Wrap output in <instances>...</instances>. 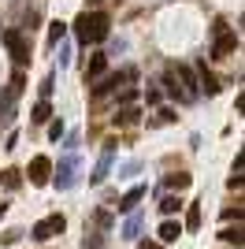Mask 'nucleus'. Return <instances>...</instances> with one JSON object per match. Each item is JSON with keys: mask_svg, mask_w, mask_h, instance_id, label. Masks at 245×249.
<instances>
[{"mask_svg": "<svg viewBox=\"0 0 245 249\" xmlns=\"http://www.w3.org/2000/svg\"><path fill=\"white\" fill-rule=\"evenodd\" d=\"M175 119H178V115H175V108H160L153 123H156V126H163V123H175Z\"/></svg>", "mask_w": 245, "mask_h": 249, "instance_id": "22", "label": "nucleus"}, {"mask_svg": "<svg viewBox=\"0 0 245 249\" xmlns=\"http://www.w3.org/2000/svg\"><path fill=\"white\" fill-rule=\"evenodd\" d=\"M52 86H56V74H49L45 82H41V101H49V93H52Z\"/></svg>", "mask_w": 245, "mask_h": 249, "instance_id": "25", "label": "nucleus"}, {"mask_svg": "<svg viewBox=\"0 0 245 249\" xmlns=\"http://www.w3.org/2000/svg\"><path fill=\"white\" fill-rule=\"evenodd\" d=\"M160 212H163V216H175V212H182V201H178V194H175V197L167 194V197L160 201Z\"/></svg>", "mask_w": 245, "mask_h": 249, "instance_id": "17", "label": "nucleus"}, {"mask_svg": "<svg viewBox=\"0 0 245 249\" xmlns=\"http://www.w3.org/2000/svg\"><path fill=\"white\" fill-rule=\"evenodd\" d=\"M134 97H138V89H122V93H119V104H130Z\"/></svg>", "mask_w": 245, "mask_h": 249, "instance_id": "29", "label": "nucleus"}, {"mask_svg": "<svg viewBox=\"0 0 245 249\" xmlns=\"http://www.w3.org/2000/svg\"><path fill=\"white\" fill-rule=\"evenodd\" d=\"M112 160H115V142H104V149H101V160H97V167H93V186H101L104 178L112 175Z\"/></svg>", "mask_w": 245, "mask_h": 249, "instance_id": "5", "label": "nucleus"}, {"mask_svg": "<svg viewBox=\"0 0 245 249\" xmlns=\"http://www.w3.org/2000/svg\"><path fill=\"white\" fill-rule=\"evenodd\" d=\"M86 249H108L104 234H89V238H86Z\"/></svg>", "mask_w": 245, "mask_h": 249, "instance_id": "24", "label": "nucleus"}, {"mask_svg": "<svg viewBox=\"0 0 245 249\" xmlns=\"http://www.w3.org/2000/svg\"><path fill=\"white\" fill-rule=\"evenodd\" d=\"M26 175H30L34 186H49V182H52V160H49V156H34Z\"/></svg>", "mask_w": 245, "mask_h": 249, "instance_id": "7", "label": "nucleus"}, {"mask_svg": "<svg viewBox=\"0 0 245 249\" xmlns=\"http://www.w3.org/2000/svg\"><path fill=\"white\" fill-rule=\"evenodd\" d=\"M115 123H119V126H130V123H138V112H134V108H122Z\"/></svg>", "mask_w": 245, "mask_h": 249, "instance_id": "23", "label": "nucleus"}, {"mask_svg": "<svg viewBox=\"0 0 245 249\" xmlns=\"http://www.w3.org/2000/svg\"><path fill=\"white\" fill-rule=\"evenodd\" d=\"M108 26H112L108 11H82L78 19H74V37L82 45H97V41L108 37Z\"/></svg>", "mask_w": 245, "mask_h": 249, "instance_id": "1", "label": "nucleus"}, {"mask_svg": "<svg viewBox=\"0 0 245 249\" xmlns=\"http://www.w3.org/2000/svg\"><path fill=\"white\" fill-rule=\"evenodd\" d=\"M175 67V78H178V86H182V93H186V101H193L201 89H197V74H193V67H186V63H171Z\"/></svg>", "mask_w": 245, "mask_h": 249, "instance_id": "9", "label": "nucleus"}, {"mask_svg": "<svg viewBox=\"0 0 245 249\" xmlns=\"http://www.w3.org/2000/svg\"><path fill=\"white\" fill-rule=\"evenodd\" d=\"M238 34L234 30H223V34H215V45H212V60H227L230 52H238Z\"/></svg>", "mask_w": 245, "mask_h": 249, "instance_id": "8", "label": "nucleus"}, {"mask_svg": "<svg viewBox=\"0 0 245 249\" xmlns=\"http://www.w3.org/2000/svg\"><path fill=\"white\" fill-rule=\"evenodd\" d=\"M141 201H145V186H134V190H126V194H122V201H119V205H115V208L130 216V212H134V208H138V205H141Z\"/></svg>", "mask_w": 245, "mask_h": 249, "instance_id": "10", "label": "nucleus"}, {"mask_svg": "<svg viewBox=\"0 0 245 249\" xmlns=\"http://www.w3.org/2000/svg\"><path fill=\"white\" fill-rule=\"evenodd\" d=\"M49 115H52V104H49V101H37L30 119H34V123H49Z\"/></svg>", "mask_w": 245, "mask_h": 249, "instance_id": "16", "label": "nucleus"}, {"mask_svg": "<svg viewBox=\"0 0 245 249\" xmlns=\"http://www.w3.org/2000/svg\"><path fill=\"white\" fill-rule=\"evenodd\" d=\"M190 182H193V175H186V171H175V175H167V178H163V186H167V190H175V194H178V190H186Z\"/></svg>", "mask_w": 245, "mask_h": 249, "instance_id": "15", "label": "nucleus"}, {"mask_svg": "<svg viewBox=\"0 0 245 249\" xmlns=\"http://www.w3.org/2000/svg\"><path fill=\"white\" fill-rule=\"evenodd\" d=\"M182 208H186V227L197 231L201 227V205H182Z\"/></svg>", "mask_w": 245, "mask_h": 249, "instance_id": "18", "label": "nucleus"}, {"mask_svg": "<svg viewBox=\"0 0 245 249\" xmlns=\"http://www.w3.org/2000/svg\"><path fill=\"white\" fill-rule=\"evenodd\" d=\"M4 49L11 52L15 67L30 63V41H26V34H22V30H4Z\"/></svg>", "mask_w": 245, "mask_h": 249, "instance_id": "2", "label": "nucleus"}, {"mask_svg": "<svg viewBox=\"0 0 245 249\" xmlns=\"http://www.w3.org/2000/svg\"><path fill=\"white\" fill-rule=\"evenodd\" d=\"M163 89H167V97H175V101H186L182 86H178V78H175V67H167V71H163Z\"/></svg>", "mask_w": 245, "mask_h": 249, "instance_id": "13", "label": "nucleus"}, {"mask_svg": "<svg viewBox=\"0 0 245 249\" xmlns=\"http://www.w3.org/2000/svg\"><path fill=\"white\" fill-rule=\"evenodd\" d=\"M138 231H141V216H130L126 223H122V238H138Z\"/></svg>", "mask_w": 245, "mask_h": 249, "instance_id": "19", "label": "nucleus"}, {"mask_svg": "<svg viewBox=\"0 0 245 249\" xmlns=\"http://www.w3.org/2000/svg\"><path fill=\"white\" fill-rule=\"evenodd\" d=\"M104 71H108V52H93V56H89V67H86V78L97 82Z\"/></svg>", "mask_w": 245, "mask_h": 249, "instance_id": "11", "label": "nucleus"}, {"mask_svg": "<svg viewBox=\"0 0 245 249\" xmlns=\"http://www.w3.org/2000/svg\"><path fill=\"white\" fill-rule=\"evenodd\" d=\"M219 238L230 242V246H242V227H223V231H219Z\"/></svg>", "mask_w": 245, "mask_h": 249, "instance_id": "20", "label": "nucleus"}, {"mask_svg": "<svg viewBox=\"0 0 245 249\" xmlns=\"http://www.w3.org/2000/svg\"><path fill=\"white\" fill-rule=\"evenodd\" d=\"M63 34H67V26H63L60 19L56 22H49V45H56V41H63Z\"/></svg>", "mask_w": 245, "mask_h": 249, "instance_id": "21", "label": "nucleus"}, {"mask_svg": "<svg viewBox=\"0 0 245 249\" xmlns=\"http://www.w3.org/2000/svg\"><path fill=\"white\" fill-rule=\"evenodd\" d=\"M0 182H4V190H19L22 186V171L19 167H4V171H0Z\"/></svg>", "mask_w": 245, "mask_h": 249, "instance_id": "14", "label": "nucleus"}, {"mask_svg": "<svg viewBox=\"0 0 245 249\" xmlns=\"http://www.w3.org/2000/svg\"><path fill=\"white\" fill-rule=\"evenodd\" d=\"M49 138H52V142H60V138H63V123H60V119L49 123Z\"/></svg>", "mask_w": 245, "mask_h": 249, "instance_id": "26", "label": "nucleus"}, {"mask_svg": "<svg viewBox=\"0 0 245 249\" xmlns=\"http://www.w3.org/2000/svg\"><path fill=\"white\" fill-rule=\"evenodd\" d=\"M223 219H234V223H238V219H242V205H234V208H227V212H223Z\"/></svg>", "mask_w": 245, "mask_h": 249, "instance_id": "28", "label": "nucleus"}, {"mask_svg": "<svg viewBox=\"0 0 245 249\" xmlns=\"http://www.w3.org/2000/svg\"><path fill=\"white\" fill-rule=\"evenodd\" d=\"M63 227H67V219H63L60 212H52V216H45V219L34 223V238L49 242V238H56V234H63Z\"/></svg>", "mask_w": 245, "mask_h": 249, "instance_id": "3", "label": "nucleus"}, {"mask_svg": "<svg viewBox=\"0 0 245 249\" xmlns=\"http://www.w3.org/2000/svg\"><path fill=\"white\" fill-rule=\"evenodd\" d=\"M178 234H182V223H178V219H163V223H160V246L178 242Z\"/></svg>", "mask_w": 245, "mask_h": 249, "instance_id": "12", "label": "nucleus"}, {"mask_svg": "<svg viewBox=\"0 0 245 249\" xmlns=\"http://www.w3.org/2000/svg\"><path fill=\"white\" fill-rule=\"evenodd\" d=\"M134 78V71L126 67V71H115V74H101L97 78V86H93V97H104V93H112L115 86H122V82H130Z\"/></svg>", "mask_w": 245, "mask_h": 249, "instance_id": "6", "label": "nucleus"}, {"mask_svg": "<svg viewBox=\"0 0 245 249\" xmlns=\"http://www.w3.org/2000/svg\"><path fill=\"white\" fill-rule=\"evenodd\" d=\"M138 249H160V242H138Z\"/></svg>", "mask_w": 245, "mask_h": 249, "instance_id": "30", "label": "nucleus"}, {"mask_svg": "<svg viewBox=\"0 0 245 249\" xmlns=\"http://www.w3.org/2000/svg\"><path fill=\"white\" fill-rule=\"evenodd\" d=\"M74 167H78V156H63L60 164L52 167V175H56V190H71L74 186Z\"/></svg>", "mask_w": 245, "mask_h": 249, "instance_id": "4", "label": "nucleus"}, {"mask_svg": "<svg viewBox=\"0 0 245 249\" xmlns=\"http://www.w3.org/2000/svg\"><path fill=\"white\" fill-rule=\"evenodd\" d=\"M4 212H8V205H4V201H0V219H4Z\"/></svg>", "mask_w": 245, "mask_h": 249, "instance_id": "31", "label": "nucleus"}, {"mask_svg": "<svg viewBox=\"0 0 245 249\" xmlns=\"http://www.w3.org/2000/svg\"><path fill=\"white\" fill-rule=\"evenodd\" d=\"M93 219H97V227H112V212H104V208H101Z\"/></svg>", "mask_w": 245, "mask_h": 249, "instance_id": "27", "label": "nucleus"}]
</instances>
